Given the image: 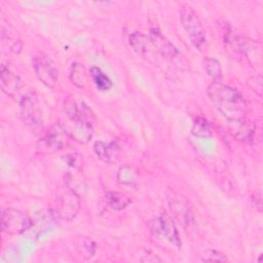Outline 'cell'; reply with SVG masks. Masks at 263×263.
Instances as JSON below:
<instances>
[{"instance_id": "obj_1", "label": "cell", "mask_w": 263, "mask_h": 263, "mask_svg": "<svg viewBox=\"0 0 263 263\" xmlns=\"http://www.w3.org/2000/svg\"><path fill=\"white\" fill-rule=\"evenodd\" d=\"M64 115L59 122L66 135L80 144L88 143L93 136L95 116L83 101L75 98L64 103Z\"/></svg>"}, {"instance_id": "obj_2", "label": "cell", "mask_w": 263, "mask_h": 263, "mask_svg": "<svg viewBox=\"0 0 263 263\" xmlns=\"http://www.w3.org/2000/svg\"><path fill=\"white\" fill-rule=\"evenodd\" d=\"M206 93L217 110L228 121L247 118V103L237 89L220 81H214L208 86Z\"/></svg>"}, {"instance_id": "obj_3", "label": "cell", "mask_w": 263, "mask_h": 263, "mask_svg": "<svg viewBox=\"0 0 263 263\" xmlns=\"http://www.w3.org/2000/svg\"><path fill=\"white\" fill-rule=\"evenodd\" d=\"M179 15L182 27L186 31L193 46L200 52L206 51L209 44L205 31L195 10L187 4H183L179 9Z\"/></svg>"}, {"instance_id": "obj_4", "label": "cell", "mask_w": 263, "mask_h": 263, "mask_svg": "<svg viewBox=\"0 0 263 263\" xmlns=\"http://www.w3.org/2000/svg\"><path fill=\"white\" fill-rule=\"evenodd\" d=\"M149 37L154 44L157 52L162 58L170 61L175 67L180 70H188L190 68L189 62L178 50V48L159 31L157 28H151Z\"/></svg>"}, {"instance_id": "obj_5", "label": "cell", "mask_w": 263, "mask_h": 263, "mask_svg": "<svg viewBox=\"0 0 263 263\" xmlns=\"http://www.w3.org/2000/svg\"><path fill=\"white\" fill-rule=\"evenodd\" d=\"M20 116L22 121L32 132L38 133L43 128V116L37 96L27 92L20 100Z\"/></svg>"}, {"instance_id": "obj_6", "label": "cell", "mask_w": 263, "mask_h": 263, "mask_svg": "<svg viewBox=\"0 0 263 263\" xmlns=\"http://www.w3.org/2000/svg\"><path fill=\"white\" fill-rule=\"evenodd\" d=\"M80 206L81 202L78 193L66 185L55 198L54 210L52 211L58 219L68 222L77 216Z\"/></svg>"}, {"instance_id": "obj_7", "label": "cell", "mask_w": 263, "mask_h": 263, "mask_svg": "<svg viewBox=\"0 0 263 263\" xmlns=\"http://www.w3.org/2000/svg\"><path fill=\"white\" fill-rule=\"evenodd\" d=\"M166 199L173 217L184 229H190L195 224V218L188 199L176 191H170Z\"/></svg>"}, {"instance_id": "obj_8", "label": "cell", "mask_w": 263, "mask_h": 263, "mask_svg": "<svg viewBox=\"0 0 263 263\" xmlns=\"http://www.w3.org/2000/svg\"><path fill=\"white\" fill-rule=\"evenodd\" d=\"M32 226L33 219L21 210L7 208L2 212L1 228L7 234H22L31 229Z\"/></svg>"}, {"instance_id": "obj_9", "label": "cell", "mask_w": 263, "mask_h": 263, "mask_svg": "<svg viewBox=\"0 0 263 263\" xmlns=\"http://www.w3.org/2000/svg\"><path fill=\"white\" fill-rule=\"evenodd\" d=\"M66 133L58 122L52 125L36 144V150L39 154L47 155L55 153L64 148L66 145Z\"/></svg>"}, {"instance_id": "obj_10", "label": "cell", "mask_w": 263, "mask_h": 263, "mask_svg": "<svg viewBox=\"0 0 263 263\" xmlns=\"http://www.w3.org/2000/svg\"><path fill=\"white\" fill-rule=\"evenodd\" d=\"M33 68L37 78L47 87H54L58 82L59 71L54 62L46 54L39 52L33 58Z\"/></svg>"}, {"instance_id": "obj_11", "label": "cell", "mask_w": 263, "mask_h": 263, "mask_svg": "<svg viewBox=\"0 0 263 263\" xmlns=\"http://www.w3.org/2000/svg\"><path fill=\"white\" fill-rule=\"evenodd\" d=\"M151 230L156 235H159L170 241L177 248H180L182 242L176 224L172 217L166 214H160L151 221Z\"/></svg>"}, {"instance_id": "obj_12", "label": "cell", "mask_w": 263, "mask_h": 263, "mask_svg": "<svg viewBox=\"0 0 263 263\" xmlns=\"http://www.w3.org/2000/svg\"><path fill=\"white\" fill-rule=\"evenodd\" d=\"M128 43L134 51H136L143 59L149 61L150 63H157L159 54L149 36L141 32H134L128 36Z\"/></svg>"}, {"instance_id": "obj_13", "label": "cell", "mask_w": 263, "mask_h": 263, "mask_svg": "<svg viewBox=\"0 0 263 263\" xmlns=\"http://www.w3.org/2000/svg\"><path fill=\"white\" fill-rule=\"evenodd\" d=\"M228 128L230 134L239 142L245 144L254 145L257 140L256 124L248 118L239 120L228 121Z\"/></svg>"}, {"instance_id": "obj_14", "label": "cell", "mask_w": 263, "mask_h": 263, "mask_svg": "<svg viewBox=\"0 0 263 263\" xmlns=\"http://www.w3.org/2000/svg\"><path fill=\"white\" fill-rule=\"evenodd\" d=\"M93 151L99 159L108 164L117 163L121 155L120 148L116 142L105 143L103 141H97L93 145Z\"/></svg>"}, {"instance_id": "obj_15", "label": "cell", "mask_w": 263, "mask_h": 263, "mask_svg": "<svg viewBox=\"0 0 263 263\" xmlns=\"http://www.w3.org/2000/svg\"><path fill=\"white\" fill-rule=\"evenodd\" d=\"M22 85L23 83L20 76L13 73L5 65H2L0 70V86L2 91L9 97H14L21 89Z\"/></svg>"}, {"instance_id": "obj_16", "label": "cell", "mask_w": 263, "mask_h": 263, "mask_svg": "<svg viewBox=\"0 0 263 263\" xmlns=\"http://www.w3.org/2000/svg\"><path fill=\"white\" fill-rule=\"evenodd\" d=\"M116 179L119 184L124 186H136L138 184L139 180V174L138 171L128 164L121 165L116 174Z\"/></svg>"}, {"instance_id": "obj_17", "label": "cell", "mask_w": 263, "mask_h": 263, "mask_svg": "<svg viewBox=\"0 0 263 263\" xmlns=\"http://www.w3.org/2000/svg\"><path fill=\"white\" fill-rule=\"evenodd\" d=\"M105 199L107 204L114 211H121L132 202V198L127 194L117 191H108Z\"/></svg>"}, {"instance_id": "obj_18", "label": "cell", "mask_w": 263, "mask_h": 263, "mask_svg": "<svg viewBox=\"0 0 263 263\" xmlns=\"http://www.w3.org/2000/svg\"><path fill=\"white\" fill-rule=\"evenodd\" d=\"M69 77L71 82L78 88H84L86 86L88 76L86 73V69L82 64L78 62L73 63L70 67Z\"/></svg>"}, {"instance_id": "obj_19", "label": "cell", "mask_w": 263, "mask_h": 263, "mask_svg": "<svg viewBox=\"0 0 263 263\" xmlns=\"http://www.w3.org/2000/svg\"><path fill=\"white\" fill-rule=\"evenodd\" d=\"M90 72V76L92 78V81L96 85V87L101 90V91H106L109 90L112 87V81L109 78V76H107L101 68L97 67V66H92L89 70Z\"/></svg>"}, {"instance_id": "obj_20", "label": "cell", "mask_w": 263, "mask_h": 263, "mask_svg": "<svg viewBox=\"0 0 263 263\" xmlns=\"http://www.w3.org/2000/svg\"><path fill=\"white\" fill-rule=\"evenodd\" d=\"M203 68L208 75L214 81H220L222 78V68L220 62L212 57H206L203 59Z\"/></svg>"}, {"instance_id": "obj_21", "label": "cell", "mask_w": 263, "mask_h": 263, "mask_svg": "<svg viewBox=\"0 0 263 263\" xmlns=\"http://www.w3.org/2000/svg\"><path fill=\"white\" fill-rule=\"evenodd\" d=\"M76 250L83 258H90L96 254V243L89 237H80L77 240Z\"/></svg>"}, {"instance_id": "obj_22", "label": "cell", "mask_w": 263, "mask_h": 263, "mask_svg": "<svg viewBox=\"0 0 263 263\" xmlns=\"http://www.w3.org/2000/svg\"><path fill=\"white\" fill-rule=\"evenodd\" d=\"M191 132L194 136L201 137V138L210 137L212 134L210 123L208 122V120L204 117H197L194 120Z\"/></svg>"}, {"instance_id": "obj_23", "label": "cell", "mask_w": 263, "mask_h": 263, "mask_svg": "<svg viewBox=\"0 0 263 263\" xmlns=\"http://www.w3.org/2000/svg\"><path fill=\"white\" fill-rule=\"evenodd\" d=\"M203 262H227L228 258L225 254L217 250H206L202 255Z\"/></svg>"}, {"instance_id": "obj_24", "label": "cell", "mask_w": 263, "mask_h": 263, "mask_svg": "<svg viewBox=\"0 0 263 263\" xmlns=\"http://www.w3.org/2000/svg\"><path fill=\"white\" fill-rule=\"evenodd\" d=\"M253 201H254L255 206L258 209V211L261 212V210H262V197H261V192L260 191L255 193V196L253 197Z\"/></svg>"}]
</instances>
